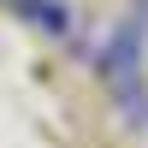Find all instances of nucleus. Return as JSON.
Segmentation results:
<instances>
[{"label": "nucleus", "mask_w": 148, "mask_h": 148, "mask_svg": "<svg viewBox=\"0 0 148 148\" xmlns=\"http://www.w3.org/2000/svg\"><path fill=\"white\" fill-rule=\"evenodd\" d=\"M12 6H18V18L36 24L42 36H59V42L71 36V6L65 0H12Z\"/></svg>", "instance_id": "f03ea898"}, {"label": "nucleus", "mask_w": 148, "mask_h": 148, "mask_svg": "<svg viewBox=\"0 0 148 148\" xmlns=\"http://www.w3.org/2000/svg\"><path fill=\"white\" fill-rule=\"evenodd\" d=\"M142 53H148V0H130V12L113 24L107 36V53H101V77L113 89V107L130 130H148V71H142Z\"/></svg>", "instance_id": "f257e3e1"}]
</instances>
